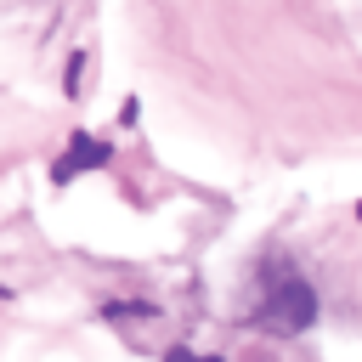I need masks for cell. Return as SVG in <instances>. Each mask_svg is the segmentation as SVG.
Wrapping results in <instances>:
<instances>
[{
  "instance_id": "3",
  "label": "cell",
  "mask_w": 362,
  "mask_h": 362,
  "mask_svg": "<svg viewBox=\"0 0 362 362\" xmlns=\"http://www.w3.org/2000/svg\"><path fill=\"white\" fill-rule=\"evenodd\" d=\"M164 362H198V356H187V351H170V356H164Z\"/></svg>"
},
{
  "instance_id": "2",
  "label": "cell",
  "mask_w": 362,
  "mask_h": 362,
  "mask_svg": "<svg viewBox=\"0 0 362 362\" xmlns=\"http://www.w3.org/2000/svg\"><path fill=\"white\" fill-rule=\"evenodd\" d=\"M107 158H113V147H107V141H96V136H74V141H68V153L51 164V181H74L79 170H102Z\"/></svg>"
},
{
  "instance_id": "4",
  "label": "cell",
  "mask_w": 362,
  "mask_h": 362,
  "mask_svg": "<svg viewBox=\"0 0 362 362\" xmlns=\"http://www.w3.org/2000/svg\"><path fill=\"white\" fill-rule=\"evenodd\" d=\"M204 362H226V356H204Z\"/></svg>"
},
{
  "instance_id": "1",
  "label": "cell",
  "mask_w": 362,
  "mask_h": 362,
  "mask_svg": "<svg viewBox=\"0 0 362 362\" xmlns=\"http://www.w3.org/2000/svg\"><path fill=\"white\" fill-rule=\"evenodd\" d=\"M311 322H317V294H311V283H305V277H283V283L272 288V300H266V328L300 334V328H311Z\"/></svg>"
}]
</instances>
